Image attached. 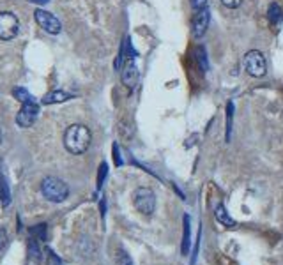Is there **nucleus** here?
Listing matches in <instances>:
<instances>
[{
  "label": "nucleus",
  "instance_id": "obj_1",
  "mask_svg": "<svg viewBox=\"0 0 283 265\" xmlns=\"http://www.w3.org/2000/svg\"><path fill=\"white\" fill-rule=\"evenodd\" d=\"M92 135L90 129L83 124H73L64 133V147L71 154H83L90 147Z\"/></svg>",
  "mask_w": 283,
  "mask_h": 265
},
{
  "label": "nucleus",
  "instance_id": "obj_2",
  "mask_svg": "<svg viewBox=\"0 0 283 265\" xmlns=\"http://www.w3.org/2000/svg\"><path fill=\"white\" fill-rule=\"evenodd\" d=\"M41 193L42 196L50 200V202H64L69 196V186L57 177H46L41 182Z\"/></svg>",
  "mask_w": 283,
  "mask_h": 265
},
{
  "label": "nucleus",
  "instance_id": "obj_3",
  "mask_svg": "<svg viewBox=\"0 0 283 265\" xmlns=\"http://www.w3.org/2000/svg\"><path fill=\"white\" fill-rule=\"evenodd\" d=\"M133 205L144 216H151L156 209V194L151 188H138L133 193Z\"/></svg>",
  "mask_w": 283,
  "mask_h": 265
},
{
  "label": "nucleus",
  "instance_id": "obj_4",
  "mask_svg": "<svg viewBox=\"0 0 283 265\" xmlns=\"http://www.w3.org/2000/svg\"><path fill=\"white\" fill-rule=\"evenodd\" d=\"M244 69L253 78H262L267 71V64L264 55L258 50H251L244 55Z\"/></svg>",
  "mask_w": 283,
  "mask_h": 265
},
{
  "label": "nucleus",
  "instance_id": "obj_5",
  "mask_svg": "<svg viewBox=\"0 0 283 265\" xmlns=\"http://www.w3.org/2000/svg\"><path fill=\"white\" fill-rule=\"evenodd\" d=\"M20 30V21H18L16 14L4 11L0 13V39L2 41H11L18 36Z\"/></svg>",
  "mask_w": 283,
  "mask_h": 265
},
{
  "label": "nucleus",
  "instance_id": "obj_6",
  "mask_svg": "<svg viewBox=\"0 0 283 265\" xmlns=\"http://www.w3.org/2000/svg\"><path fill=\"white\" fill-rule=\"evenodd\" d=\"M38 114H39V106L34 99H30V101L23 103L16 115V124L20 127H30L32 124L36 122V118H38Z\"/></svg>",
  "mask_w": 283,
  "mask_h": 265
},
{
  "label": "nucleus",
  "instance_id": "obj_7",
  "mask_svg": "<svg viewBox=\"0 0 283 265\" xmlns=\"http://www.w3.org/2000/svg\"><path fill=\"white\" fill-rule=\"evenodd\" d=\"M36 16V21H38V25L41 27L44 32H48V34H60V30H62V25H60V21L57 20L55 16L51 13H48V11H44V9H38L34 13Z\"/></svg>",
  "mask_w": 283,
  "mask_h": 265
},
{
  "label": "nucleus",
  "instance_id": "obj_8",
  "mask_svg": "<svg viewBox=\"0 0 283 265\" xmlns=\"http://www.w3.org/2000/svg\"><path fill=\"white\" fill-rule=\"evenodd\" d=\"M209 21H211V14H209V9L203 7L200 11H197L193 16V36L195 38H202L205 34V30L209 27Z\"/></svg>",
  "mask_w": 283,
  "mask_h": 265
},
{
  "label": "nucleus",
  "instance_id": "obj_9",
  "mask_svg": "<svg viewBox=\"0 0 283 265\" xmlns=\"http://www.w3.org/2000/svg\"><path fill=\"white\" fill-rule=\"evenodd\" d=\"M122 83L126 87L133 88L136 83H138V68H136V64L133 59L126 60V64L122 66Z\"/></svg>",
  "mask_w": 283,
  "mask_h": 265
},
{
  "label": "nucleus",
  "instance_id": "obj_10",
  "mask_svg": "<svg viewBox=\"0 0 283 265\" xmlns=\"http://www.w3.org/2000/svg\"><path fill=\"white\" fill-rule=\"evenodd\" d=\"M214 216H216V219H218V221L223 225V227H227V228H236L237 227V223L234 221L232 218H230V214L227 212V209H225L223 203H218V205H216Z\"/></svg>",
  "mask_w": 283,
  "mask_h": 265
},
{
  "label": "nucleus",
  "instance_id": "obj_11",
  "mask_svg": "<svg viewBox=\"0 0 283 265\" xmlns=\"http://www.w3.org/2000/svg\"><path fill=\"white\" fill-rule=\"evenodd\" d=\"M68 99H71V94L64 92V90H53L42 97V105H55V103H64Z\"/></svg>",
  "mask_w": 283,
  "mask_h": 265
},
{
  "label": "nucleus",
  "instance_id": "obj_12",
  "mask_svg": "<svg viewBox=\"0 0 283 265\" xmlns=\"http://www.w3.org/2000/svg\"><path fill=\"white\" fill-rule=\"evenodd\" d=\"M0 203L4 207L11 203V191H9V184L4 179V175H0Z\"/></svg>",
  "mask_w": 283,
  "mask_h": 265
},
{
  "label": "nucleus",
  "instance_id": "obj_13",
  "mask_svg": "<svg viewBox=\"0 0 283 265\" xmlns=\"http://www.w3.org/2000/svg\"><path fill=\"white\" fill-rule=\"evenodd\" d=\"M267 18H269V21L273 25H276V23H280V21L283 20V11L276 2L275 4H271L269 9H267Z\"/></svg>",
  "mask_w": 283,
  "mask_h": 265
},
{
  "label": "nucleus",
  "instance_id": "obj_14",
  "mask_svg": "<svg viewBox=\"0 0 283 265\" xmlns=\"http://www.w3.org/2000/svg\"><path fill=\"white\" fill-rule=\"evenodd\" d=\"M190 251V218L184 216V235H182V255L188 257Z\"/></svg>",
  "mask_w": 283,
  "mask_h": 265
},
{
  "label": "nucleus",
  "instance_id": "obj_15",
  "mask_svg": "<svg viewBox=\"0 0 283 265\" xmlns=\"http://www.w3.org/2000/svg\"><path fill=\"white\" fill-rule=\"evenodd\" d=\"M115 265H133V260L124 249H119L115 253Z\"/></svg>",
  "mask_w": 283,
  "mask_h": 265
},
{
  "label": "nucleus",
  "instance_id": "obj_16",
  "mask_svg": "<svg viewBox=\"0 0 283 265\" xmlns=\"http://www.w3.org/2000/svg\"><path fill=\"white\" fill-rule=\"evenodd\" d=\"M13 96L16 97V99L21 103V105H23V103H27V101H30V99H34V97H32V96L29 94V90H25V88H21V87L14 88V90H13Z\"/></svg>",
  "mask_w": 283,
  "mask_h": 265
},
{
  "label": "nucleus",
  "instance_id": "obj_17",
  "mask_svg": "<svg viewBox=\"0 0 283 265\" xmlns=\"http://www.w3.org/2000/svg\"><path fill=\"white\" fill-rule=\"evenodd\" d=\"M9 244V237H7V231L4 228H0V253H4L5 248Z\"/></svg>",
  "mask_w": 283,
  "mask_h": 265
},
{
  "label": "nucleus",
  "instance_id": "obj_18",
  "mask_svg": "<svg viewBox=\"0 0 283 265\" xmlns=\"http://www.w3.org/2000/svg\"><path fill=\"white\" fill-rule=\"evenodd\" d=\"M221 4L228 9H237L239 5L243 4V0H221Z\"/></svg>",
  "mask_w": 283,
  "mask_h": 265
},
{
  "label": "nucleus",
  "instance_id": "obj_19",
  "mask_svg": "<svg viewBox=\"0 0 283 265\" xmlns=\"http://www.w3.org/2000/svg\"><path fill=\"white\" fill-rule=\"evenodd\" d=\"M191 2V7L195 9V11H200V9L207 7V0H190Z\"/></svg>",
  "mask_w": 283,
  "mask_h": 265
},
{
  "label": "nucleus",
  "instance_id": "obj_20",
  "mask_svg": "<svg viewBox=\"0 0 283 265\" xmlns=\"http://www.w3.org/2000/svg\"><path fill=\"white\" fill-rule=\"evenodd\" d=\"M48 264L50 265H60V260L59 258H57V255L53 251H50V249H48Z\"/></svg>",
  "mask_w": 283,
  "mask_h": 265
},
{
  "label": "nucleus",
  "instance_id": "obj_21",
  "mask_svg": "<svg viewBox=\"0 0 283 265\" xmlns=\"http://www.w3.org/2000/svg\"><path fill=\"white\" fill-rule=\"evenodd\" d=\"M30 2H36V4H46L50 0H30Z\"/></svg>",
  "mask_w": 283,
  "mask_h": 265
},
{
  "label": "nucleus",
  "instance_id": "obj_22",
  "mask_svg": "<svg viewBox=\"0 0 283 265\" xmlns=\"http://www.w3.org/2000/svg\"><path fill=\"white\" fill-rule=\"evenodd\" d=\"M0 143H2V129H0Z\"/></svg>",
  "mask_w": 283,
  "mask_h": 265
}]
</instances>
